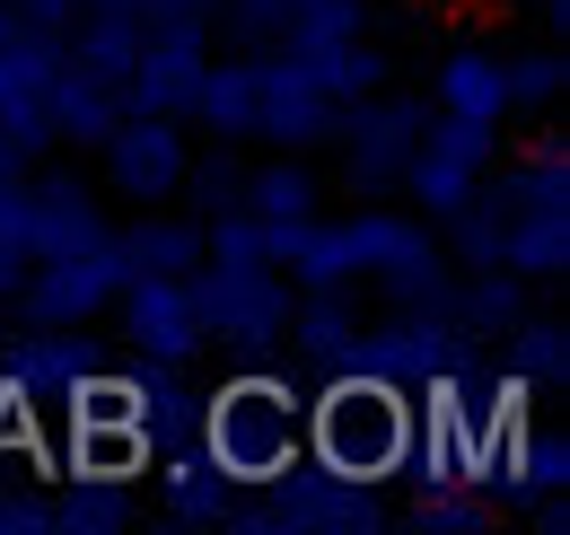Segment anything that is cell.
<instances>
[{
  "label": "cell",
  "mask_w": 570,
  "mask_h": 535,
  "mask_svg": "<svg viewBox=\"0 0 570 535\" xmlns=\"http://www.w3.org/2000/svg\"><path fill=\"white\" fill-rule=\"evenodd\" d=\"M212 457L237 483L255 474H282L289 457H298V439H289V387L282 378H237V387H219V403H212Z\"/></svg>",
  "instance_id": "1"
},
{
  "label": "cell",
  "mask_w": 570,
  "mask_h": 535,
  "mask_svg": "<svg viewBox=\"0 0 570 535\" xmlns=\"http://www.w3.org/2000/svg\"><path fill=\"white\" fill-rule=\"evenodd\" d=\"M492 106H500V70L492 62H456L448 70V115H474V124H483Z\"/></svg>",
  "instance_id": "2"
}]
</instances>
